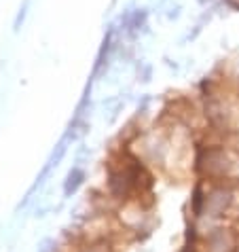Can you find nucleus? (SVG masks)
<instances>
[{
  "label": "nucleus",
  "mask_w": 239,
  "mask_h": 252,
  "mask_svg": "<svg viewBox=\"0 0 239 252\" xmlns=\"http://www.w3.org/2000/svg\"><path fill=\"white\" fill-rule=\"evenodd\" d=\"M79 252H112L110 250V246L104 240H100V242H91V244H87V246H83Z\"/></svg>",
  "instance_id": "1"
}]
</instances>
